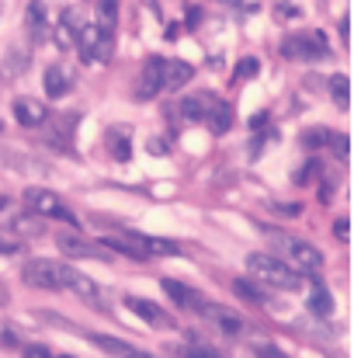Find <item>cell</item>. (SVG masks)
Masks as SVG:
<instances>
[{
	"label": "cell",
	"mask_w": 354,
	"mask_h": 358,
	"mask_svg": "<svg viewBox=\"0 0 354 358\" xmlns=\"http://www.w3.org/2000/svg\"><path fill=\"white\" fill-rule=\"evenodd\" d=\"M233 292L243 303H253V306H264L267 303V292L257 282H250V278H233Z\"/></svg>",
	"instance_id": "ffe728a7"
},
{
	"label": "cell",
	"mask_w": 354,
	"mask_h": 358,
	"mask_svg": "<svg viewBox=\"0 0 354 358\" xmlns=\"http://www.w3.org/2000/svg\"><path fill=\"white\" fill-rule=\"evenodd\" d=\"M0 230L14 237H42V220L21 206H14L7 195H0Z\"/></svg>",
	"instance_id": "8992f818"
},
{
	"label": "cell",
	"mask_w": 354,
	"mask_h": 358,
	"mask_svg": "<svg viewBox=\"0 0 354 358\" xmlns=\"http://www.w3.org/2000/svg\"><path fill=\"white\" fill-rule=\"evenodd\" d=\"M125 306L135 313V317H142L149 327H160V331H170L174 327V320L167 317V310H160L156 303H149V299H139V296H125Z\"/></svg>",
	"instance_id": "30bf717a"
},
{
	"label": "cell",
	"mask_w": 354,
	"mask_h": 358,
	"mask_svg": "<svg viewBox=\"0 0 354 358\" xmlns=\"http://www.w3.org/2000/svg\"><path fill=\"white\" fill-rule=\"evenodd\" d=\"M306 306H309V313H316V317H330V313H334V296H330V289L320 285V282H313V289H309V296H306Z\"/></svg>",
	"instance_id": "d6986e66"
},
{
	"label": "cell",
	"mask_w": 354,
	"mask_h": 358,
	"mask_svg": "<svg viewBox=\"0 0 354 358\" xmlns=\"http://www.w3.org/2000/svg\"><path fill=\"white\" fill-rule=\"evenodd\" d=\"M253 358H288L281 348H274V345H253Z\"/></svg>",
	"instance_id": "f546056e"
},
{
	"label": "cell",
	"mask_w": 354,
	"mask_h": 358,
	"mask_svg": "<svg viewBox=\"0 0 354 358\" xmlns=\"http://www.w3.org/2000/svg\"><path fill=\"white\" fill-rule=\"evenodd\" d=\"M274 10H278V17H299V7H292V3H278Z\"/></svg>",
	"instance_id": "e575fe53"
},
{
	"label": "cell",
	"mask_w": 354,
	"mask_h": 358,
	"mask_svg": "<svg viewBox=\"0 0 354 358\" xmlns=\"http://www.w3.org/2000/svg\"><path fill=\"white\" fill-rule=\"evenodd\" d=\"M101 17H105V28L118 17V0H101Z\"/></svg>",
	"instance_id": "1f68e13d"
},
{
	"label": "cell",
	"mask_w": 354,
	"mask_h": 358,
	"mask_svg": "<svg viewBox=\"0 0 354 358\" xmlns=\"http://www.w3.org/2000/svg\"><path fill=\"white\" fill-rule=\"evenodd\" d=\"M257 70H260V66H257V59H250V56H246V59H239V66H236V80H246V77H253Z\"/></svg>",
	"instance_id": "f1b7e54d"
},
{
	"label": "cell",
	"mask_w": 354,
	"mask_h": 358,
	"mask_svg": "<svg viewBox=\"0 0 354 358\" xmlns=\"http://www.w3.org/2000/svg\"><path fill=\"white\" fill-rule=\"evenodd\" d=\"M271 243L288 257V264L299 271H320L323 268V254H320V247H313L309 240H299V237H285V234H271ZM281 257V261H285Z\"/></svg>",
	"instance_id": "5b68a950"
},
{
	"label": "cell",
	"mask_w": 354,
	"mask_h": 358,
	"mask_svg": "<svg viewBox=\"0 0 354 358\" xmlns=\"http://www.w3.org/2000/svg\"><path fill=\"white\" fill-rule=\"evenodd\" d=\"M181 355H184V358H223L219 352H212V348H198V345H188Z\"/></svg>",
	"instance_id": "4dcf8cb0"
},
{
	"label": "cell",
	"mask_w": 354,
	"mask_h": 358,
	"mask_svg": "<svg viewBox=\"0 0 354 358\" xmlns=\"http://www.w3.org/2000/svg\"><path fill=\"white\" fill-rule=\"evenodd\" d=\"M177 358H184V355H177Z\"/></svg>",
	"instance_id": "8d00e7d4"
},
{
	"label": "cell",
	"mask_w": 354,
	"mask_h": 358,
	"mask_svg": "<svg viewBox=\"0 0 354 358\" xmlns=\"http://www.w3.org/2000/svg\"><path fill=\"white\" fill-rule=\"evenodd\" d=\"M21 250H24L21 237H14V234L0 230V257H10V254H21Z\"/></svg>",
	"instance_id": "d4e9b609"
},
{
	"label": "cell",
	"mask_w": 354,
	"mask_h": 358,
	"mask_svg": "<svg viewBox=\"0 0 354 358\" xmlns=\"http://www.w3.org/2000/svg\"><path fill=\"white\" fill-rule=\"evenodd\" d=\"M63 358H73V355H63Z\"/></svg>",
	"instance_id": "d590c367"
},
{
	"label": "cell",
	"mask_w": 354,
	"mask_h": 358,
	"mask_svg": "<svg viewBox=\"0 0 354 358\" xmlns=\"http://www.w3.org/2000/svg\"><path fill=\"white\" fill-rule=\"evenodd\" d=\"M56 247H59L66 257H105V247L91 243L87 237H77L73 230H70V234H59V237H56Z\"/></svg>",
	"instance_id": "4fadbf2b"
},
{
	"label": "cell",
	"mask_w": 354,
	"mask_h": 358,
	"mask_svg": "<svg viewBox=\"0 0 354 358\" xmlns=\"http://www.w3.org/2000/svg\"><path fill=\"white\" fill-rule=\"evenodd\" d=\"M198 313H202V320H209V324H212L219 334H230V338L243 334V327H246V320H243L236 310L223 306V303H205Z\"/></svg>",
	"instance_id": "ba28073f"
},
{
	"label": "cell",
	"mask_w": 354,
	"mask_h": 358,
	"mask_svg": "<svg viewBox=\"0 0 354 358\" xmlns=\"http://www.w3.org/2000/svg\"><path fill=\"white\" fill-rule=\"evenodd\" d=\"M14 119H17V125H24V129H35V125H42V122L49 119V108H45V101L17 98L14 101Z\"/></svg>",
	"instance_id": "2e32d148"
},
{
	"label": "cell",
	"mask_w": 354,
	"mask_h": 358,
	"mask_svg": "<svg viewBox=\"0 0 354 358\" xmlns=\"http://www.w3.org/2000/svg\"><path fill=\"white\" fill-rule=\"evenodd\" d=\"M91 345L101 348L105 355H112V358H153L149 352H142V348H135V345H128V341L108 338V334H91Z\"/></svg>",
	"instance_id": "9a60e30c"
},
{
	"label": "cell",
	"mask_w": 354,
	"mask_h": 358,
	"mask_svg": "<svg viewBox=\"0 0 354 358\" xmlns=\"http://www.w3.org/2000/svg\"><path fill=\"white\" fill-rule=\"evenodd\" d=\"M24 358H49L45 345H24Z\"/></svg>",
	"instance_id": "d6a6232c"
},
{
	"label": "cell",
	"mask_w": 354,
	"mask_h": 358,
	"mask_svg": "<svg viewBox=\"0 0 354 358\" xmlns=\"http://www.w3.org/2000/svg\"><path fill=\"white\" fill-rule=\"evenodd\" d=\"M24 209L28 213H35V216H45V220H59V223H66L70 230H77L80 223H77V216L70 213V206L56 195V192H49V188H24Z\"/></svg>",
	"instance_id": "7a4b0ae2"
},
{
	"label": "cell",
	"mask_w": 354,
	"mask_h": 358,
	"mask_svg": "<svg viewBox=\"0 0 354 358\" xmlns=\"http://www.w3.org/2000/svg\"><path fill=\"white\" fill-rule=\"evenodd\" d=\"M66 289L77 296V299H84L87 306H94V310H101L105 306V296H101V289H98V282H91L84 271H70V282H66Z\"/></svg>",
	"instance_id": "7c38bea8"
},
{
	"label": "cell",
	"mask_w": 354,
	"mask_h": 358,
	"mask_svg": "<svg viewBox=\"0 0 354 358\" xmlns=\"http://www.w3.org/2000/svg\"><path fill=\"white\" fill-rule=\"evenodd\" d=\"M219 101H223V98L212 94V91H205V94H191V98L181 101V115H184V119H195V122H202V119L209 122L212 119V112L219 108Z\"/></svg>",
	"instance_id": "8fae6325"
},
{
	"label": "cell",
	"mask_w": 354,
	"mask_h": 358,
	"mask_svg": "<svg viewBox=\"0 0 354 358\" xmlns=\"http://www.w3.org/2000/svg\"><path fill=\"white\" fill-rule=\"evenodd\" d=\"M160 285H163V292H167V296H170V299H174L181 310H195V313H198V310L205 306L202 292H195L191 285H184V282H177V278H163Z\"/></svg>",
	"instance_id": "5bb4252c"
},
{
	"label": "cell",
	"mask_w": 354,
	"mask_h": 358,
	"mask_svg": "<svg viewBox=\"0 0 354 358\" xmlns=\"http://www.w3.org/2000/svg\"><path fill=\"white\" fill-rule=\"evenodd\" d=\"M330 49L323 45V35H292L281 42V56L285 59H323Z\"/></svg>",
	"instance_id": "52a82bcc"
},
{
	"label": "cell",
	"mask_w": 354,
	"mask_h": 358,
	"mask_svg": "<svg viewBox=\"0 0 354 358\" xmlns=\"http://www.w3.org/2000/svg\"><path fill=\"white\" fill-rule=\"evenodd\" d=\"M73 42H77V31H73V17H70V10H66L63 21L56 24V45H59V49H73Z\"/></svg>",
	"instance_id": "7402d4cb"
},
{
	"label": "cell",
	"mask_w": 354,
	"mask_h": 358,
	"mask_svg": "<svg viewBox=\"0 0 354 358\" xmlns=\"http://www.w3.org/2000/svg\"><path fill=\"white\" fill-rule=\"evenodd\" d=\"M160 87H163V59H160V56H149V59L142 63V73H139V84H135V101L156 98Z\"/></svg>",
	"instance_id": "9c48e42d"
},
{
	"label": "cell",
	"mask_w": 354,
	"mask_h": 358,
	"mask_svg": "<svg viewBox=\"0 0 354 358\" xmlns=\"http://www.w3.org/2000/svg\"><path fill=\"white\" fill-rule=\"evenodd\" d=\"M334 234H337V240H348V234H351V223H348V220H337V223H334Z\"/></svg>",
	"instance_id": "836d02e7"
},
{
	"label": "cell",
	"mask_w": 354,
	"mask_h": 358,
	"mask_svg": "<svg viewBox=\"0 0 354 358\" xmlns=\"http://www.w3.org/2000/svg\"><path fill=\"white\" fill-rule=\"evenodd\" d=\"M70 264H59V261H49V257H35L21 268V278L24 285L31 289H66L70 282Z\"/></svg>",
	"instance_id": "3957f363"
},
{
	"label": "cell",
	"mask_w": 354,
	"mask_h": 358,
	"mask_svg": "<svg viewBox=\"0 0 354 358\" xmlns=\"http://www.w3.org/2000/svg\"><path fill=\"white\" fill-rule=\"evenodd\" d=\"M66 87H70V77L63 73V66H49L45 70V94L49 98H63Z\"/></svg>",
	"instance_id": "44dd1931"
},
{
	"label": "cell",
	"mask_w": 354,
	"mask_h": 358,
	"mask_svg": "<svg viewBox=\"0 0 354 358\" xmlns=\"http://www.w3.org/2000/svg\"><path fill=\"white\" fill-rule=\"evenodd\" d=\"M73 45H77V52H80V59L87 66L108 63V56H112V31L105 24H80Z\"/></svg>",
	"instance_id": "277c9868"
},
{
	"label": "cell",
	"mask_w": 354,
	"mask_h": 358,
	"mask_svg": "<svg viewBox=\"0 0 354 358\" xmlns=\"http://www.w3.org/2000/svg\"><path fill=\"white\" fill-rule=\"evenodd\" d=\"M330 136H334V132H323V129H320V132H306V136H302V143H306V146H313V150H320V146H327V143H330Z\"/></svg>",
	"instance_id": "484cf974"
},
{
	"label": "cell",
	"mask_w": 354,
	"mask_h": 358,
	"mask_svg": "<svg viewBox=\"0 0 354 358\" xmlns=\"http://www.w3.org/2000/svg\"><path fill=\"white\" fill-rule=\"evenodd\" d=\"M125 237L139 247V254H142V257H149V254H177V243H174V240L146 237V234H125Z\"/></svg>",
	"instance_id": "ac0fdd59"
},
{
	"label": "cell",
	"mask_w": 354,
	"mask_h": 358,
	"mask_svg": "<svg viewBox=\"0 0 354 358\" xmlns=\"http://www.w3.org/2000/svg\"><path fill=\"white\" fill-rule=\"evenodd\" d=\"M230 122H233V108H230L226 101H219V108H216L212 119H209V129H212L216 136H223V132L230 129Z\"/></svg>",
	"instance_id": "cb8c5ba5"
},
{
	"label": "cell",
	"mask_w": 354,
	"mask_h": 358,
	"mask_svg": "<svg viewBox=\"0 0 354 358\" xmlns=\"http://www.w3.org/2000/svg\"><path fill=\"white\" fill-rule=\"evenodd\" d=\"M0 129H3V125H0Z\"/></svg>",
	"instance_id": "74e56055"
},
{
	"label": "cell",
	"mask_w": 354,
	"mask_h": 358,
	"mask_svg": "<svg viewBox=\"0 0 354 358\" xmlns=\"http://www.w3.org/2000/svg\"><path fill=\"white\" fill-rule=\"evenodd\" d=\"M28 24H31V28H42V24H45V7H42L38 0L28 7Z\"/></svg>",
	"instance_id": "83f0119b"
},
{
	"label": "cell",
	"mask_w": 354,
	"mask_h": 358,
	"mask_svg": "<svg viewBox=\"0 0 354 358\" xmlns=\"http://www.w3.org/2000/svg\"><path fill=\"white\" fill-rule=\"evenodd\" d=\"M330 94H334V105L337 108H348L351 105V80L341 73V77H334L330 80Z\"/></svg>",
	"instance_id": "603a6c76"
},
{
	"label": "cell",
	"mask_w": 354,
	"mask_h": 358,
	"mask_svg": "<svg viewBox=\"0 0 354 358\" xmlns=\"http://www.w3.org/2000/svg\"><path fill=\"white\" fill-rule=\"evenodd\" d=\"M330 150H334V157H341V160H348V150H351V139H348V136H330Z\"/></svg>",
	"instance_id": "4316f807"
},
{
	"label": "cell",
	"mask_w": 354,
	"mask_h": 358,
	"mask_svg": "<svg viewBox=\"0 0 354 358\" xmlns=\"http://www.w3.org/2000/svg\"><path fill=\"white\" fill-rule=\"evenodd\" d=\"M191 77H195L191 63H184V59H163V87H167V91L184 87Z\"/></svg>",
	"instance_id": "e0dca14e"
},
{
	"label": "cell",
	"mask_w": 354,
	"mask_h": 358,
	"mask_svg": "<svg viewBox=\"0 0 354 358\" xmlns=\"http://www.w3.org/2000/svg\"><path fill=\"white\" fill-rule=\"evenodd\" d=\"M246 268L257 275V282H267V285H274V289H299L302 285V275L292 268V264H285L281 257H271V254H250L246 257Z\"/></svg>",
	"instance_id": "6da1fadb"
}]
</instances>
